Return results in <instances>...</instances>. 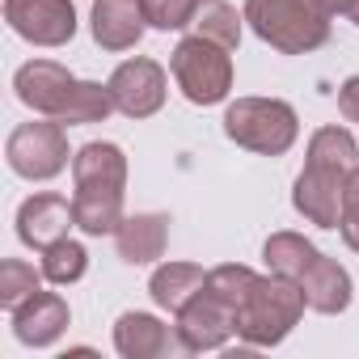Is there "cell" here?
I'll return each instance as SVG.
<instances>
[{"label":"cell","instance_id":"obj_1","mask_svg":"<svg viewBox=\"0 0 359 359\" xmlns=\"http://www.w3.org/2000/svg\"><path fill=\"white\" fill-rule=\"evenodd\" d=\"M355 165H359L355 135L346 127H317L309 140V161L292 187V208L317 229H338L342 187H346V173Z\"/></svg>","mask_w":359,"mask_h":359},{"label":"cell","instance_id":"obj_2","mask_svg":"<svg viewBox=\"0 0 359 359\" xmlns=\"http://www.w3.org/2000/svg\"><path fill=\"white\" fill-rule=\"evenodd\" d=\"M72 177H76V229L89 237H114L123 224V195H127V152L110 140H93L72 152Z\"/></svg>","mask_w":359,"mask_h":359},{"label":"cell","instance_id":"obj_3","mask_svg":"<svg viewBox=\"0 0 359 359\" xmlns=\"http://www.w3.org/2000/svg\"><path fill=\"white\" fill-rule=\"evenodd\" d=\"M13 89L22 97V106H30L43 118H60L68 127L76 123H106L114 110V97L106 85L93 81H76L64 64L55 60H30L18 68Z\"/></svg>","mask_w":359,"mask_h":359},{"label":"cell","instance_id":"obj_4","mask_svg":"<svg viewBox=\"0 0 359 359\" xmlns=\"http://www.w3.org/2000/svg\"><path fill=\"white\" fill-rule=\"evenodd\" d=\"M304 287L287 275H258L237 309V338L245 346H279L304 317Z\"/></svg>","mask_w":359,"mask_h":359},{"label":"cell","instance_id":"obj_5","mask_svg":"<svg viewBox=\"0 0 359 359\" xmlns=\"http://www.w3.org/2000/svg\"><path fill=\"white\" fill-rule=\"evenodd\" d=\"M245 22L279 55H309L330 43V18L313 0H245Z\"/></svg>","mask_w":359,"mask_h":359},{"label":"cell","instance_id":"obj_6","mask_svg":"<svg viewBox=\"0 0 359 359\" xmlns=\"http://www.w3.org/2000/svg\"><path fill=\"white\" fill-rule=\"evenodd\" d=\"M224 135L258 156H283L300 135V118L279 97H237L224 110Z\"/></svg>","mask_w":359,"mask_h":359},{"label":"cell","instance_id":"obj_7","mask_svg":"<svg viewBox=\"0 0 359 359\" xmlns=\"http://www.w3.org/2000/svg\"><path fill=\"white\" fill-rule=\"evenodd\" d=\"M169 72L191 106H220L233 93V55H229V47H220L203 34H191L173 47Z\"/></svg>","mask_w":359,"mask_h":359},{"label":"cell","instance_id":"obj_8","mask_svg":"<svg viewBox=\"0 0 359 359\" xmlns=\"http://www.w3.org/2000/svg\"><path fill=\"white\" fill-rule=\"evenodd\" d=\"M68 131L60 118H43V123H22L9 131L5 144V161L18 177L26 182H51L68 169Z\"/></svg>","mask_w":359,"mask_h":359},{"label":"cell","instance_id":"obj_9","mask_svg":"<svg viewBox=\"0 0 359 359\" xmlns=\"http://www.w3.org/2000/svg\"><path fill=\"white\" fill-rule=\"evenodd\" d=\"M110 97H114V110L127 114V118H152L161 106H165V93H169V76L156 60L148 55H135V60H123L110 81H106Z\"/></svg>","mask_w":359,"mask_h":359},{"label":"cell","instance_id":"obj_10","mask_svg":"<svg viewBox=\"0 0 359 359\" xmlns=\"http://www.w3.org/2000/svg\"><path fill=\"white\" fill-rule=\"evenodd\" d=\"M5 22L30 47H68L76 34L72 0H5Z\"/></svg>","mask_w":359,"mask_h":359},{"label":"cell","instance_id":"obj_11","mask_svg":"<svg viewBox=\"0 0 359 359\" xmlns=\"http://www.w3.org/2000/svg\"><path fill=\"white\" fill-rule=\"evenodd\" d=\"M173 317H177V321H173V325H177V338L187 342L191 355L220 351V346L237 334V317H233V309H229L220 296H212L208 287H203L199 296H191Z\"/></svg>","mask_w":359,"mask_h":359},{"label":"cell","instance_id":"obj_12","mask_svg":"<svg viewBox=\"0 0 359 359\" xmlns=\"http://www.w3.org/2000/svg\"><path fill=\"white\" fill-rule=\"evenodd\" d=\"M114 351L123 359H169L191 355L187 342L177 338V325H165L152 313H123L114 321Z\"/></svg>","mask_w":359,"mask_h":359},{"label":"cell","instance_id":"obj_13","mask_svg":"<svg viewBox=\"0 0 359 359\" xmlns=\"http://www.w3.org/2000/svg\"><path fill=\"white\" fill-rule=\"evenodd\" d=\"M72 224H76L72 203H68L64 195H51V191L30 195V199L18 208V237H22V245H30V250H39V254H43L47 245L64 241Z\"/></svg>","mask_w":359,"mask_h":359},{"label":"cell","instance_id":"obj_14","mask_svg":"<svg viewBox=\"0 0 359 359\" xmlns=\"http://www.w3.org/2000/svg\"><path fill=\"white\" fill-rule=\"evenodd\" d=\"M72 313L60 292H34L22 309H13V338L22 346H51L68 330Z\"/></svg>","mask_w":359,"mask_h":359},{"label":"cell","instance_id":"obj_15","mask_svg":"<svg viewBox=\"0 0 359 359\" xmlns=\"http://www.w3.org/2000/svg\"><path fill=\"white\" fill-rule=\"evenodd\" d=\"M144 26L148 18L140 9V0H93L89 30L102 51H131L144 39Z\"/></svg>","mask_w":359,"mask_h":359},{"label":"cell","instance_id":"obj_16","mask_svg":"<svg viewBox=\"0 0 359 359\" xmlns=\"http://www.w3.org/2000/svg\"><path fill=\"white\" fill-rule=\"evenodd\" d=\"M169 245V216L161 212H135V216H123V224L114 229V250L123 262L131 266H148L165 254Z\"/></svg>","mask_w":359,"mask_h":359},{"label":"cell","instance_id":"obj_17","mask_svg":"<svg viewBox=\"0 0 359 359\" xmlns=\"http://www.w3.org/2000/svg\"><path fill=\"white\" fill-rule=\"evenodd\" d=\"M300 287H304L309 309H313V313H325V317L346 313V309H351V296H355V283H351L346 266H338V262L325 258V254L313 258V266L300 275Z\"/></svg>","mask_w":359,"mask_h":359},{"label":"cell","instance_id":"obj_18","mask_svg":"<svg viewBox=\"0 0 359 359\" xmlns=\"http://www.w3.org/2000/svg\"><path fill=\"white\" fill-rule=\"evenodd\" d=\"M208 287V271L195 266V262H161L148 279V296L156 309L165 313H177L191 296H199Z\"/></svg>","mask_w":359,"mask_h":359},{"label":"cell","instance_id":"obj_19","mask_svg":"<svg viewBox=\"0 0 359 359\" xmlns=\"http://www.w3.org/2000/svg\"><path fill=\"white\" fill-rule=\"evenodd\" d=\"M321 250L309 241V237H300V233H271L266 237V245H262V262H266V271L271 275H287V279H296L300 283V275L313 266V258H317Z\"/></svg>","mask_w":359,"mask_h":359},{"label":"cell","instance_id":"obj_20","mask_svg":"<svg viewBox=\"0 0 359 359\" xmlns=\"http://www.w3.org/2000/svg\"><path fill=\"white\" fill-rule=\"evenodd\" d=\"M85 271H89V254H85L81 241L64 237V241H55V245L43 250V275H47V283L68 287V283L85 279Z\"/></svg>","mask_w":359,"mask_h":359},{"label":"cell","instance_id":"obj_21","mask_svg":"<svg viewBox=\"0 0 359 359\" xmlns=\"http://www.w3.org/2000/svg\"><path fill=\"white\" fill-rule=\"evenodd\" d=\"M43 266L34 271L30 262H22V258H5L0 262V309H22L34 292H43Z\"/></svg>","mask_w":359,"mask_h":359},{"label":"cell","instance_id":"obj_22","mask_svg":"<svg viewBox=\"0 0 359 359\" xmlns=\"http://www.w3.org/2000/svg\"><path fill=\"white\" fill-rule=\"evenodd\" d=\"M241 22H245V13H237L233 5H224V0H212V5L195 18V34H203V39L237 51L241 47Z\"/></svg>","mask_w":359,"mask_h":359},{"label":"cell","instance_id":"obj_23","mask_svg":"<svg viewBox=\"0 0 359 359\" xmlns=\"http://www.w3.org/2000/svg\"><path fill=\"white\" fill-rule=\"evenodd\" d=\"M254 283H258V271H250V266H241V262H224V266L208 271V292L220 296V300L233 309V317H237V309H241V300L250 296Z\"/></svg>","mask_w":359,"mask_h":359},{"label":"cell","instance_id":"obj_24","mask_svg":"<svg viewBox=\"0 0 359 359\" xmlns=\"http://www.w3.org/2000/svg\"><path fill=\"white\" fill-rule=\"evenodd\" d=\"M199 5L203 0H140V9H144V18H148V26L152 30H187V26H195V18H199Z\"/></svg>","mask_w":359,"mask_h":359},{"label":"cell","instance_id":"obj_25","mask_svg":"<svg viewBox=\"0 0 359 359\" xmlns=\"http://www.w3.org/2000/svg\"><path fill=\"white\" fill-rule=\"evenodd\" d=\"M338 233L359 254V165L346 173V187H342V220H338Z\"/></svg>","mask_w":359,"mask_h":359},{"label":"cell","instance_id":"obj_26","mask_svg":"<svg viewBox=\"0 0 359 359\" xmlns=\"http://www.w3.org/2000/svg\"><path fill=\"white\" fill-rule=\"evenodd\" d=\"M338 110L346 123H359V76H346L338 89Z\"/></svg>","mask_w":359,"mask_h":359},{"label":"cell","instance_id":"obj_27","mask_svg":"<svg viewBox=\"0 0 359 359\" xmlns=\"http://www.w3.org/2000/svg\"><path fill=\"white\" fill-rule=\"evenodd\" d=\"M313 5L325 13V18H346V9H351V0H313Z\"/></svg>","mask_w":359,"mask_h":359},{"label":"cell","instance_id":"obj_28","mask_svg":"<svg viewBox=\"0 0 359 359\" xmlns=\"http://www.w3.org/2000/svg\"><path fill=\"white\" fill-rule=\"evenodd\" d=\"M346 18H351V22L359 26V0H351V9H346Z\"/></svg>","mask_w":359,"mask_h":359},{"label":"cell","instance_id":"obj_29","mask_svg":"<svg viewBox=\"0 0 359 359\" xmlns=\"http://www.w3.org/2000/svg\"><path fill=\"white\" fill-rule=\"evenodd\" d=\"M203 5H212V0H203Z\"/></svg>","mask_w":359,"mask_h":359}]
</instances>
